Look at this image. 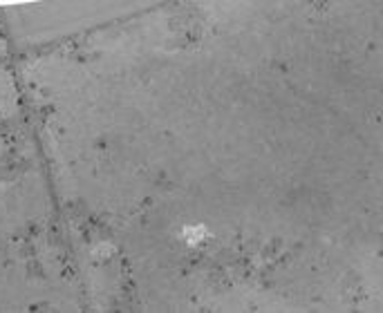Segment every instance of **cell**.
<instances>
[{
	"mask_svg": "<svg viewBox=\"0 0 383 313\" xmlns=\"http://www.w3.org/2000/svg\"><path fill=\"white\" fill-rule=\"evenodd\" d=\"M184 237H186V242H188V244H193V246H195V244H198V239H204V237H206V231H204L202 226L186 228V231H184Z\"/></svg>",
	"mask_w": 383,
	"mask_h": 313,
	"instance_id": "1",
	"label": "cell"
}]
</instances>
